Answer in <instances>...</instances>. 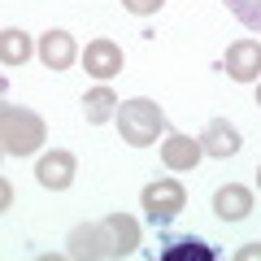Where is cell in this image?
Instances as JSON below:
<instances>
[{"instance_id": "1", "label": "cell", "mask_w": 261, "mask_h": 261, "mask_svg": "<svg viewBox=\"0 0 261 261\" xmlns=\"http://www.w3.org/2000/svg\"><path fill=\"white\" fill-rule=\"evenodd\" d=\"M118 130H122V140H126L130 148H148V144H157L161 130H166V113H161V105L148 100V96L122 100L118 105Z\"/></svg>"}, {"instance_id": "2", "label": "cell", "mask_w": 261, "mask_h": 261, "mask_svg": "<svg viewBox=\"0 0 261 261\" xmlns=\"http://www.w3.org/2000/svg\"><path fill=\"white\" fill-rule=\"evenodd\" d=\"M44 140H48V130H44L39 113L22 109V105H5L0 109V144H5L9 157H31Z\"/></svg>"}, {"instance_id": "3", "label": "cell", "mask_w": 261, "mask_h": 261, "mask_svg": "<svg viewBox=\"0 0 261 261\" xmlns=\"http://www.w3.org/2000/svg\"><path fill=\"white\" fill-rule=\"evenodd\" d=\"M140 205H144V214H148L157 226H166V222H174V218L183 214L187 192H183L178 178H157V183H148L140 192Z\"/></svg>"}, {"instance_id": "4", "label": "cell", "mask_w": 261, "mask_h": 261, "mask_svg": "<svg viewBox=\"0 0 261 261\" xmlns=\"http://www.w3.org/2000/svg\"><path fill=\"white\" fill-rule=\"evenodd\" d=\"M70 257H87V261H96V257H118V240H113V226L105 222H83V226H74L70 231Z\"/></svg>"}, {"instance_id": "5", "label": "cell", "mask_w": 261, "mask_h": 261, "mask_svg": "<svg viewBox=\"0 0 261 261\" xmlns=\"http://www.w3.org/2000/svg\"><path fill=\"white\" fill-rule=\"evenodd\" d=\"M74 170H79L74 152L53 148L48 157H39V166H35V178H39V187H48V192H65V187L74 183Z\"/></svg>"}, {"instance_id": "6", "label": "cell", "mask_w": 261, "mask_h": 261, "mask_svg": "<svg viewBox=\"0 0 261 261\" xmlns=\"http://www.w3.org/2000/svg\"><path fill=\"white\" fill-rule=\"evenodd\" d=\"M222 70L235 79V83H252V79H261V44H257V39H240V44H231L226 57H222Z\"/></svg>"}, {"instance_id": "7", "label": "cell", "mask_w": 261, "mask_h": 261, "mask_svg": "<svg viewBox=\"0 0 261 261\" xmlns=\"http://www.w3.org/2000/svg\"><path fill=\"white\" fill-rule=\"evenodd\" d=\"M35 53H39V61H44L48 70H70L74 57H79V44H74L70 31H48V35H39Z\"/></svg>"}, {"instance_id": "8", "label": "cell", "mask_w": 261, "mask_h": 261, "mask_svg": "<svg viewBox=\"0 0 261 261\" xmlns=\"http://www.w3.org/2000/svg\"><path fill=\"white\" fill-rule=\"evenodd\" d=\"M83 65H87V74H96L105 83V79L122 74V48L113 44V39H92V44L83 48Z\"/></svg>"}, {"instance_id": "9", "label": "cell", "mask_w": 261, "mask_h": 261, "mask_svg": "<svg viewBox=\"0 0 261 261\" xmlns=\"http://www.w3.org/2000/svg\"><path fill=\"white\" fill-rule=\"evenodd\" d=\"M200 144H205V157L226 161V157H235V152H240V130H235L226 118H214L205 130H200Z\"/></svg>"}, {"instance_id": "10", "label": "cell", "mask_w": 261, "mask_h": 261, "mask_svg": "<svg viewBox=\"0 0 261 261\" xmlns=\"http://www.w3.org/2000/svg\"><path fill=\"white\" fill-rule=\"evenodd\" d=\"M214 214L222 218V222H244V218L252 214V192H248V187H240V183L218 187V196H214Z\"/></svg>"}, {"instance_id": "11", "label": "cell", "mask_w": 261, "mask_h": 261, "mask_svg": "<svg viewBox=\"0 0 261 261\" xmlns=\"http://www.w3.org/2000/svg\"><path fill=\"white\" fill-rule=\"evenodd\" d=\"M200 157H205V144L192 140V135H170V140L161 144V161H166L170 170H196Z\"/></svg>"}, {"instance_id": "12", "label": "cell", "mask_w": 261, "mask_h": 261, "mask_svg": "<svg viewBox=\"0 0 261 261\" xmlns=\"http://www.w3.org/2000/svg\"><path fill=\"white\" fill-rule=\"evenodd\" d=\"M83 113H87V122H92V126H100V122H109L113 113H118V96L109 92V87H92V92L83 96Z\"/></svg>"}, {"instance_id": "13", "label": "cell", "mask_w": 261, "mask_h": 261, "mask_svg": "<svg viewBox=\"0 0 261 261\" xmlns=\"http://www.w3.org/2000/svg\"><path fill=\"white\" fill-rule=\"evenodd\" d=\"M31 53H35V48H31V35H27V31H18V27L0 31V61L9 65V70H13V65H22Z\"/></svg>"}, {"instance_id": "14", "label": "cell", "mask_w": 261, "mask_h": 261, "mask_svg": "<svg viewBox=\"0 0 261 261\" xmlns=\"http://www.w3.org/2000/svg\"><path fill=\"white\" fill-rule=\"evenodd\" d=\"M105 222L113 226V240H118V257H130V252L140 248V222L126 214H109Z\"/></svg>"}, {"instance_id": "15", "label": "cell", "mask_w": 261, "mask_h": 261, "mask_svg": "<svg viewBox=\"0 0 261 261\" xmlns=\"http://www.w3.org/2000/svg\"><path fill=\"white\" fill-rule=\"evenodd\" d=\"M222 5L244 31H257L261 35V0H222Z\"/></svg>"}, {"instance_id": "16", "label": "cell", "mask_w": 261, "mask_h": 261, "mask_svg": "<svg viewBox=\"0 0 261 261\" xmlns=\"http://www.w3.org/2000/svg\"><path fill=\"white\" fill-rule=\"evenodd\" d=\"M161 257H166V261H183V257H200V261H214V248H209L205 240H192V235H187V240H174V244H170L166 252H161Z\"/></svg>"}, {"instance_id": "17", "label": "cell", "mask_w": 261, "mask_h": 261, "mask_svg": "<svg viewBox=\"0 0 261 261\" xmlns=\"http://www.w3.org/2000/svg\"><path fill=\"white\" fill-rule=\"evenodd\" d=\"M122 5H126L130 13H157L161 5H166V0H122Z\"/></svg>"}, {"instance_id": "18", "label": "cell", "mask_w": 261, "mask_h": 261, "mask_svg": "<svg viewBox=\"0 0 261 261\" xmlns=\"http://www.w3.org/2000/svg\"><path fill=\"white\" fill-rule=\"evenodd\" d=\"M261 257V244H248V248H240V261H257Z\"/></svg>"}, {"instance_id": "19", "label": "cell", "mask_w": 261, "mask_h": 261, "mask_svg": "<svg viewBox=\"0 0 261 261\" xmlns=\"http://www.w3.org/2000/svg\"><path fill=\"white\" fill-rule=\"evenodd\" d=\"M257 187H261V170H257Z\"/></svg>"}, {"instance_id": "20", "label": "cell", "mask_w": 261, "mask_h": 261, "mask_svg": "<svg viewBox=\"0 0 261 261\" xmlns=\"http://www.w3.org/2000/svg\"><path fill=\"white\" fill-rule=\"evenodd\" d=\"M257 105H261V92H257Z\"/></svg>"}]
</instances>
